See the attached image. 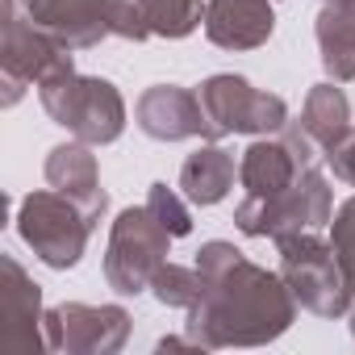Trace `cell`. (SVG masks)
<instances>
[{"label":"cell","instance_id":"cell-23","mask_svg":"<svg viewBox=\"0 0 355 355\" xmlns=\"http://www.w3.org/2000/svg\"><path fill=\"white\" fill-rule=\"evenodd\" d=\"M326 163L334 167V175L338 180H347V184H355V130L334 146V150H326Z\"/></svg>","mask_w":355,"mask_h":355},{"label":"cell","instance_id":"cell-12","mask_svg":"<svg viewBox=\"0 0 355 355\" xmlns=\"http://www.w3.org/2000/svg\"><path fill=\"white\" fill-rule=\"evenodd\" d=\"M134 121L155 142H184V138H209V121L201 109V96L180 84H155L138 96Z\"/></svg>","mask_w":355,"mask_h":355},{"label":"cell","instance_id":"cell-20","mask_svg":"<svg viewBox=\"0 0 355 355\" xmlns=\"http://www.w3.org/2000/svg\"><path fill=\"white\" fill-rule=\"evenodd\" d=\"M201 288H205L201 272L197 268H180V263H163L155 272V280H150L155 301L159 305H171V309H193L201 301Z\"/></svg>","mask_w":355,"mask_h":355},{"label":"cell","instance_id":"cell-8","mask_svg":"<svg viewBox=\"0 0 355 355\" xmlns=\"http://www.w3.org/2000/svg\"><path fill=\"white\" fill-rule=\"evenodd\" d=\"M197 96H201V109H205V121H209V142H218L226 134L268 138V134H280L293 121L284 96L251 88V80H243L234 71L209 76Z\"/></svg>","mask_w":355,"mask_h":355},{"label":"cell","instance_id":"cell-10","mask_svg":"<svg viewBox=\"0 0 355 355\" xmlns=\"http://www.w3.org/2000/svg\"><path fill=\"white\" fill-rule=\"evenodd\" d=\"M46 351L59 355H117L130 338V313L121 305L63 301L42 318Z\"/></svg>","mask_w":355,"mask_h":355},{"label":"cell","instance_id":"cell-11","mask_svg":"<svg viewBox=\"0 0 355 355\" xmlns=\"http://www.w3.org/2000/svg\"><path fill=\"white\" fill-rule=\"evenodd\" d=\"M0 347L5 351H34L46 347V330H42V288L30 280V272L13 259L0 255Z\"/></svg>","mask_w":355,"mask_h":355},{"label":"cell","instance_id":"cell-5","mask_svg":"<svg viewBox=\"0 0 355 355\" xmlns=\"http://www.w3.org/2000/svg\"><path fill=\"white\" fill-rule=\"evenodd\" d=\"M17 234L21 243L55 272H67L84 259L88 251V239H92V222L88 214L63 197L59 189H42V193H30L17 201Z\"/></svg>","mask_w":355,"mask_h":355},{"label":"cell","instance_id":"cell-24","mask_svg":"<svg viewBox=\"0 0 355 355\" xmlns=\"http://www.w3.org/2000/svg\"><path fill=\"white\" fill-rule=\"evenodd\" d=\"M351 334H355V305H351Z\"/></svg>","mask_w":355,"mask_h":355},{"label":"cell","instance_id":"cell-4","mask_svg":"<svg viewBox=\"0 0 355 355\" xmlns=\"http://www.w3.org/2000/svg\"><path fill=\"white\" fill-rule=\"evenodd\" d=\"M280 247V276L293 288L297 305L318 313V318H343L355 305V284L347 280L338 255L330 243H322L313 230L288 234L276 243Z\"/></svg>","mask_w":355,"mask_h":355},{"label":"cell","instance_id":"cell-2","mask_svg":"<svg viewBox=\"0 0 355 355\" xmlns=\"http://www.w3.org/2000/svg\"><path fill=\"white\" fill-rule=\"evenodd\" d=\"M38 101L55 125L88 146H109L125 130V101L101 76H80L76 67L59 71L38 84Z\"/></svg>","mask_w":355,"mask_h":355},{"label":"cell","instance_id":"cell-17","mask_svg":"<svg viewBox=\"0 0 355 355\" xmlns=\"http://www.w3.org/2000/svg\"><path fill=\"white\" fill-rule=\"evenodd\" d=\"M313 34H318L326 80L351 84L355 80V0H330V5H322Z\"/></svg>","mask_w":355,"mask_h":355},{"label":"cell","instance_id":"cell-9","mask_svg":"<svg viewBox=\"0 0 355 355\" xmlns=\"http://www.w3.org/2000/svg\"><path fill=\"white\" fill-rule=\"evenodd\" d=\"M322 146L309 138V130L301 121H288L280 134L255 138L243 159H239V184L247 197H280L297 175L318 163Z\"/></svg>","mask_w":355,"mask_h":355},{"label":"cell","instance_id":"cell-21","mask_svg":"<svg viewBox=\"0 0 355 355\" xmlns=\"http://www.w3.org/2000/svg\"><path fill=\"white\" fill-rule=\"evenodd\" d=\"M184 201H189L184 193H175V189H167V184H150V193H146V209L163 222V230H167L171 239L193 234V214H189Z\"/></svg>","mask_w":355,"mask_h":355},{"label":"cell","instance_id":"cell-25","mask_svg":"<svg viewBox=\"0 0 355 355\" xmlns=\"http://www.w3.org/2000/svg\"><path fill=\"white\" fill-rule=\"evenodd\" d=\"M322 5H330V0H322Z\"/></svg>","mask_w":355,"mask_h":355},{"label":"cell","instance_id":"cell-3","mask_svg":"<svg viewBox=\"0 0 355 355\" xmlns=\"http://www.w3.org/2000/svg\"><path fill=\"white\" fill-rule=\"evenodd\" d=\"M330 218H334V189L318 163H309L280 197H243L234 205V226L247 239H272V243L330 226Z\"/></svg>","mask_w":355,"mask_h":355},{"label":"cell","instance_id":"cell-14","mask_svg":"<svg viewBox=\"0 0 355 355\" xmlns=\"http://www.w3.org/2000/svg\"><path fill=\"white\" fill-rule=\"evenodd\" d=\"M46 184L59 189L63 197H71L92 226H101V218L109 214V193L101 189V167L88 142H59L46 155Z\"/></svg>","mask_w":355,"mask_h":355},{"label":"cell","instance_id":"cell-1","mask_svg":"<svg viewBox=\"0 0 355 355\" xmlns=\"http://www.w3.org/2000/svg\"><path fill=\"white\" fill-rule=\"evenodd\" d=\"M197 272L205 288L184 322L197 351L263 347L297 322V297L284 276L251 263L234 243H205L197 251Z\"/></svg>","mask_w":355,"mask_h":355},{"label":"cell","instance_id":"cell-7","mask_svg":"<svg viewBox=\"0 0 355 355\" xmlns=\"http://www.w3.org/2000/svg\"><path fill=\"white\" fill-rule=\"evenodd\" d=\"M71 46H63L59 38H51L46 30H38L21 0H5V42H0V80H5V109L21 101L26 88H38L42 80L71 71Z\"/></svg>","mask_w":355,"mask_h":355},{"label":"cell","instance_id":"cell-22","mask_svg":"<svg viewBox=\"0 0 355 355\" xmlns=\"http://www.w3.org/2000/svg\"><path fill=\"white\" fill-rule=\"evenodd\" d=\"M330 247H334L347 280L355 284V197H347L334 209V218H330Z\"/></svg>","mask_w":355,"mask_h":355},{"label":"cell","instance_id":"cell-19","mask_svg":"<svg viewBox=\"0 0 355 355\" xmlns=\"http://www.w3.org/2000/svg\"><path fill=\"white\" fill-rule=\"evenodd\" d=\"M138 5L155 38H189L197 26H205L201 0H138Z\"/></svg>","mask_w":355,"mask_h":355},{"label":"cell","instance_id":"cell-13","mask_svg":"<svg viewBox=\"0 0 355 355\" xmlns=\"http://www.w3.org/2000/svg\"><path fill=\"white\" fill-rule=\"evenodd\" d=\"M26 17L71 51L101 46L109 30V0H21Z\"/></svg>","mask_w":355,"mask_h":355},{"label":"cell","instance_id":"cell-6","mask_svg":"<svg viewBox=\"0 0 355 355\" xmlns=\"http://www.w3.org/2000/svg\"><path fill=\"white\" fill-rule=\"evenodd\" d=\"M171 234L146 205H130L117 214L109 230V251H105V280L121 297H138L150 288L155 272L167 263Z\"/></svg>","mask_w":355,"mask_h":355},{"label":"cell","instance_id":"cell-16","mask_svg":"<svg viewBox=\"0 0 355 355\" xmlns=\"http://www.w3.org/2000/svg\"><path fill=\"white\" fill-rule=\"evenodd\" d=\"M234 175H239L234 155L222 150L218 142H205V146H197V150L184 159V167H180V193L189 197V205L209 209V205L226 201V193L234 189Z\"/></svg>","mask_w":355,"mask_h":355},{"label":"cell","instance_id":"cell-26","mask_svg":"<svg viewBox=\"0 0 355 355\" xmlns=\"http://www.w3.org/2000/svg\"><path fill=\"white\" fill-rule=\"evenodd\" d=\"M109 5H113V0H109Z\"/></svg>","mask_w":355,"mask_h":355},{"label":"cell","instance_id":"cell-18","mask_svg":"<svg viewBox=\"0 0 355 355\" xmlns=\"http://www.w3.org/2000/svg\"><path fill=\"white\" fill-rule=\"evenodd\" d=\"M297 121L309 130V138L322 146V155L334 150V146L351 134V105H347V92H343L334 80L313 84L309 96H305V105H301V117H297Z\"/></svg>","mask_w":355,"mask_h":355},{"label":"cell","instance_id":"cell-15","mask_svg":"<svg viewBox=\"0 0 355 355\" xmlns=\"http://www.w3.org/2000/svg\"><path fill=\"white\" fill-rule=\"evenodd\" d=\"M272 30V0H205V38L222 51H255Z\"/></svg>","mask_w":355,"mask_h":355}]
</instances>
